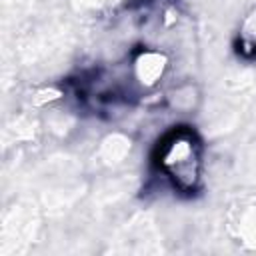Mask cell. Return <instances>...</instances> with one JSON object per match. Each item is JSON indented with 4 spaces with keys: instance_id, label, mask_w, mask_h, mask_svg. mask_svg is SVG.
I'll list each match as a JSON object with an SVG mask.
<instances>
[{
    "instance_id": "6da1fadb",
    "label": "cell",
    "mask_w": 256,
    "mask_h": 256,
    "mask_svg": "<svg viewBox=\"0 0 256 256\" xmlns=\"http://www.w3.org/2000/svg\"><path fill=\"white\" fill-rule=\"evenodd\" d=\"M154 166L180 194H194L202 184L204 148L188 126H174L154 150Z\"/></svg>"
},
{
    "instance_id": "7a4b0ae2",
    "label": "cell",
    "mask_w": 256,
    "mask_h": 256,
    "mask_svg": "<svg viewBox=\"0 0 256 256\" xmlns=\"http://www.w3.org/2000/svg\"><path fill=\"white\" fill-rule=\"evenodd\" d=\"M240 52L248 58H256V12L250 14L240 32Z\"/></svg>"
}]
</instances>
